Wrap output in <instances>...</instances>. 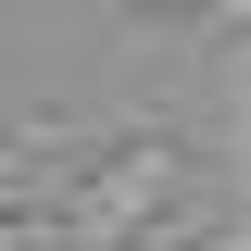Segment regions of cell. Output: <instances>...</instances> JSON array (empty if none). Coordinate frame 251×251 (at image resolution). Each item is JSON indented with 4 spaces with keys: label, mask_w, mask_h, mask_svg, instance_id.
Instances as JSON below:
<instances>
[{
    "label": "cell",
    "mask_w": 251,
    "mask_h": 251,
    "mask_svg": "<svg viewBox=\"0 0 251 251\" xmlns=\"http://www.w3.org/2000/svg\"><path fill=\"white\" fill-rule=\"evenodd\" d=\"M138 13H226V0H138Z\"/></svg>",
    "instance_id": "cell-1"
}]
</instances>
